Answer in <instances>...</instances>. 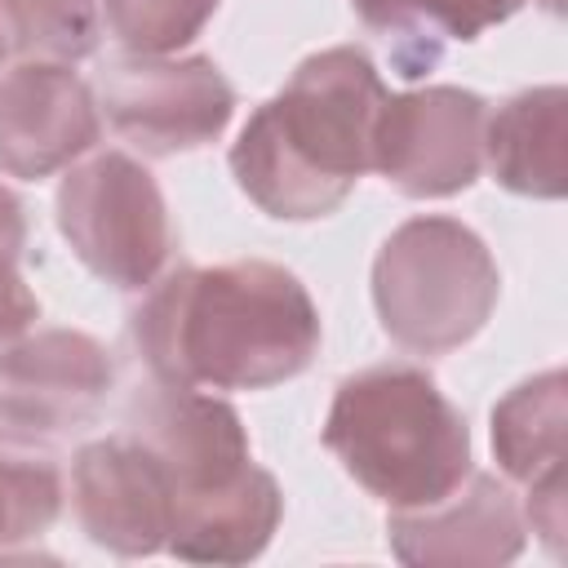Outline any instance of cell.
Masks as SVG:
<instances>
[{
    "label": "cell",
    "mask_w": 568,
    "mask_h": 568,
    "mask_svg": "<svg viewBox=\"0 0 568 568\" xmlns=\"http://www.w3.org/2000/svg\"><path fill=\"white\" fill-rule=\"evenodd\" d=\"M129 337L155 382L222 395L293 382L320 355L324 328L288 266L240 257L151 284Z\"/></svg>",
    "instance_id": "1"
},
{
    "label": "cell",
    "mask_w": 568,
    "mask_h": 568,
    "mask_svg": "<svg viewBox=\"0 0 568 568\" xmlns=\"http://www.w3.org/2000/svg\"><path fill=\"white\" fill-rule=\"evenodd\" d=\"M386 84L355 44H333L297 62L231 146L235 186L275 222H315L342 209L373 169V124Z\"/></svg>",
    "instance_id": "2"
},
{
    "label": "cell",
    "mask_w": 568,
    "mask_h": 568,
    "mask_svg": "<svg viewBox=\"0 0 568 568\" xmlns=\"http://www.w3.org/2000/svg\"><path fill=\"white\" fill-rule=\"evenodd\" d=\"M124 435L138 439L169 484V541L182 564H248L284 515V493L253 462L240 413L195 386L146 382L124 408Z\"/></svg>",
    "instance_id": "3"
},
{
    "label": "cell",
    "mask_w": 568,
    "mask_h": 568,
    "mask_svg": "<svg viewBox=\"0 0 568 568\" xmlns=\"http://www.w3.org/2000/svg\"><path fill=\"white\" fill-rule=\"evenodd\" d=\"M324 448L386 510H417L470 475V426L417 364L351 373L328 404Z\"/></svg>",
    "instance_id": "4"
},
{
    "label": "cell",
    "mask_w": 568,
    "mask_h": 568,
    "mask_svg": "<svg viewBox=\"0 0 568 568\" xmlns=\"http://www.w3.org/2000/svg\"><path fill=\"white\" fill-rule=\"evenodd\" d=\"M501 297L488 244L457 217L422 213L399 222L373 257V306L382 333L408 355L466 346Z\"/></svg>",
    "instance_id": "5"
},
{
    "label": "cell",
    "mask_w": 568,
    "mask_h": 568,
    "mask_svg": "<svg viewBox=\"0 0 568 568\" xmlns=\"http://www.w3.org/2000/svg\"><path fill=\"white\" fill-rule=\"evenodd\" d=\"M53 213L80 266L120 293L151 288L173 253L164 191L151 169L124 151H98L71 164Z\"/></svg>",
    "instance_id": "6"
},
{
    "label": "cell",
    "mask_w": 568,
    "mask_h": 568,
    "mask_svg": "<svg viewBox=\"0 0 568 568\" xmlns=\"http://www.w3.org/2000/svg\"><path fill=\"white\" fill-rule=\"evenodd\" d=\"M106 124L142 155L169 160L217 142L235 115V89L213 58H120L102 75Z\"/></svg>",
    "instance_id": "7"
},
{
    "label": "cell",
    "mask_w": 568,
    "mask_h": 568,
    "mask_svg": "<svg viewBox=\"0 0 568 568\" xmlns=\"http://www.w3.org/2000/svg\"><path fill=\"white\" fill-rule=\"evenodd\" d=\"M488 102L462 84L386 93L373 124V169L408 200L466 191L484 169Z\"/></svg>",
    "instance_id": "8"
},
{
    "label": "cell",
    "mask_w": 568,
    "mask_h": 568,
    "mask_svg": "<svg viewBox=\"0 0 568 568\" xmlns=\"http://www.w3.org/2000/svg\"><path fill=\"white\" fill-rule=\"evenodd\" d=\"M115 386L111 351L80 328L0 342V435L36 444L89 426Z\"/></svg>",
    "instance_id": "9"
},
{
    "label": "cell",
    "mask_w": 568,
    "mask_h": 568,
    "mask_svg": "<svg viewBox=\"0 0 568 568\" xmlns=\"http://www.w3.org/2000/svg\"><path fill=\"white\" fill-rule=\"evenodd\" d=\"M102 111L93 89L58 62H22L0 75V173L18 182L53 178L93 151Z\"/></svg>",
    "instance_id": "10"
},
{
    "label": "cell",
    "mask_w": 568,
    "mask_h": 568,
    "mask_svg": "<svg viewBox=\"0 0 568 568\" xmlns=\"http://www.w3.org/2000/svg\"><path fill=\"white\" fill-rule=\"evenodd\" d=\"M386 541L395 559L413 568H493L519 559L528 524L519 497L497 475L470 470L448 497L417 510H390Z\"/></svg>",
    "instance_id": "11"
},
{
    "label": "cell",
    "mask_w": 568,
    "mask_h": 568,
    "mask_svg": "<svg viewBox=\"0 0 568 568\" xmlns=\"http://www.w3.org/2000/svg\"><path fill=\"white\" fill-rule=\"evenodd\" d=\"M71 510L80 532L120 559L155 555L169 541V484L155 457L124 430L75 453Z\"/></svg>",
    "instance_id": "12"
},
{
    "label": "cell",
    "mask_w": 568,
    "mask_h": 568,
    "mask_svg": "<svg viewBox=\"0 0 568 568\" xmlns=\"http://www.w3.org/2000/svg\"><path fill=\"white\" fill-rule=\"evenodd\" d=\"M568 142V89L537 84L497 106L484 124V164L497 186L528 200H559Z\"/></svg>",
    "instance_id": "13"
},
{
    "label": "cell",
    "mask_w": 568,
    "mask_h": 568,
    "mask_svg": "<svg viewBox=\"0 0 568 568\" xmlns=\"http://www.w3.org/2000/svg\"><path fill=\"white\" fill-rule=\"evenodd\" d=\"M568 382L564 368H546L493 404V457L506 479L537 488L564 479Z\"/></svg>",
    "instance_id": "14"
},
{
    "label": "cell",
    "mask_w": 568,
    "mask_h": 568,
    "mask_svg": "<svg viewBox=\"0 0 568 568\" xmlns=\"http://www.w3.org/2000/svg\"><path fill=\"white\" fill-rule=\"evenodd\" d=\"M351 9L386 44L404 80H422L448 44H470L488 31L470 0H351Z\"/></svg>",
    "instance_id": "15"
},
{
    "label": "cell",
    "mask_w": 568,
    "mask_h": 568,
    "mask_svg": "<svg viewBox=\"0 0 568 568\" xmlns=\"http://www.w3.org/2000/svg\"><path fill=\"white\" fill-rule=\"evenodd\" d=\"M0 44L22 62L75 67L98 49V0H0Z\"/></svg>",
    "instance_id": "16"
},
{
    "label": "cell",
    "mask_w": 568,
    "mask_h": 568,
    "mask_svg": "<svg viewBox=\"0 0 568 568\" xmlns=\"http://www.w3.org/2000/svg\"><path fill=\"white\" fill-rule=\"evenodd\" d=\"M222 0H102L106 31L124 53L138 58H164L186 49Z\"/></svg>",
    "instance_id": "17"
},
{
    "label": "cell",
    "mask_w": 568,
    "mask_h": 568,
    "mask_svg": "<svg viewBox=\"0 0 568 568\" xmlns=\"http://www.w3.org/2000/svg\"><path fill=\"white\" fill-rule=\"evenodd\" d=\"M62 510V479L44 457L0 448V559L13 546L36 541Z\"/></svg>",
    "instance_id": "18"
},
{
    "label": "cell",
    "mask_w": 568,
    "mask_h": 568,
    "mask_svg": "<svg viewBox=\"0 0 568 568\" xmlns=\"http://www.w3.org/2000/svg\"><path fill=\"white\" fill-rule=\"evenodd\" d=\"M22 248H27V209L9 186H0V342L27 333L40 315V302L22 275Z\"/></svg>",
    "instance_id": "19"
},
{
    "label": "cell",
    "mask_w": 568,
    "mask_h": 568,
    "mask_svg": "<svg viewBox=\"0 0 568 568\" xmlns=\"http://www.w3.org/2000/svg\"><path fill=\"white\" fill-rule=\"evenodd\" d=\"M470 4L479 9V18H484L488 27H497V22H506L510 13H519L524 0H470Z\"/></svg>",
    "instance_id": "20"
},
{
    "label": "cell",
    "mask_w": 568,
    "mask_h": 568,
    "mask_svg": "<svg viewBox=\"0 0 568 568\" xmlns=\"http://www.w3.org/2000/svg\"><path fill=\"white\" fill-rule=\"evenodd\" d=\"M546 9H550V13H559V0H546Z\"/></svg>",
    "instance_id": "21"
},
{
    "label": "cell",
    "mask_w": 568,
    "mask_h": 568,
    "mask_svg": "<svg viewBox=\"0 0 568 568\" xmlns=\"http://www.w3.org/2000/svg\"><path fill=\"white\" fill-rule=\"evenodd\" d=\"M0 62H4V44H0Z\"/></svg>",
    "instance_id": "22"
}]
</instances>
